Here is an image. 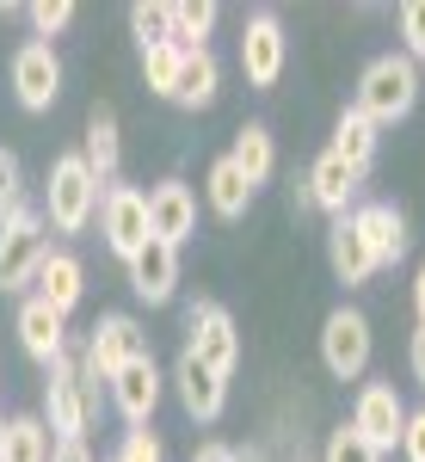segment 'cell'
I'll return each mask as SVG.
<instances>
[{
  "label": "cell",
  "instance_id": "12",
  "mask_svg": "<svg viewBox=\"0 0 425 462\" xmlns=\"http://www.w3.org/2000/svg\"><path fill=\"white\" fill-rule=\"evenodd\" d=\"M173 389H179V401H185V413H191V420H204V426L222 420V407H228V376L210 370L204 357H191V352H179Z\"/></svg>",
  "mask_w": 425,
  "mask_h": 462
},
{
  "label": "cell",
  "instance_id": "13",
  "mask_svg": "<svg viewBox=\"0 0 425 462\" xmlns=\"http://www.w3.org/2000/svg\"><path fill=\"white\" fill-rule=\"evenodd\" d=\"M352 426L376 444V450H394L401 444V426H407V407H401V394L389 383H364L352 401Z\"/></svg>",
  "mask_w": 425,
  "mask_h": 462
},
{
  "label": "cell",
  "instance_id": "25",
  "mask_svg": "<svg viewBox=\"0 0 425 462\" xmlns=\"http://www.w3.org/2000/svg\"><path fill=\"white\" fill-rule=\"evenodd\" d=\"M80 161L93 167L99 185H117V117L111 111H93V124H87V148H80Z\"/></svg>",
  "mask_w": 425,
  "mask_h": 462
},
{
  "label": "cell",
  "instance_id": "22",
  "mask_svg": "<svg viewBox=\"0 0 425 462\" xmlns=\"http://www.w3.org/2000/svg\"><path fill=\"white\" fill-rule=\"evenodd\" d=\"M376 143H383V136H376V124H370V117H364L357 106L339 111V124H333V154H339L352 173H370V161H376Z\"/></svg>",
  "mask_w": 425,
  "mask_h": 462
},
{
  "label": "cell",
  "instance_id": "11",
  "mask_svg": "<svg viewBox=\"0 0 425 462\" xmlns=\"http://www.w3.org/2000/svg\"><path fill=\"white\" fill-rule=\"evenodd\" d=\"M198 235V191L185 185V179H161L154 191H148V241H191Z\"/></svg>",
  "mask_w": 425,
  "mask_h": 462
},
{
  "label": "cell",
  "instance_id": "15",
  "mask_svg": "<svg viewBox=\"0 0 425 462\" xmlns=\"http://www.w3.org/2000/svg\"><path fill=\"white\" fill-rule=\"evenodd\" d=\"M124 265H130V290H136L142 302H173V290H179V247L148 241V247H142L136 259H124Z\"/></svg>",
  "mask_w": 425,
  "mask_h": 462
},
{
  "label": "cell",
  "instance_id": "28",
  "mask_svg": "<svg viewBox=\"0 0 425 462\" xmlns=\"http://www.w3.org/2000/svg\"><path fill=\"white\" fill-rule=\"evenodd\" d=\"M179 62H185V50H179V43H154V50H142V74H148V87H154V93H167V99H173Z\"/></svg>",
  "mask_w": 425,
  "mask_h": 462
},
{
  "label": "cell",
  "instance_id": "29",
  "mask_svg": "<svg viewBox=\"0 0 425 462\" xmlns=\"http://www.w3.org/2000/svg\"><path fill=\"white\" fill-rule=\"evenodd\" d=\"M320 462H383V450L364 438L357 426H339L333 438H327V450H320Z\"/></svg>",
  "mask_w": 425,
  "mask_h": 462
},
{
  "label": "cell",
  "instance_id": "23",
  "mask_svg": "<svg viewBox=\"0 0 425 462\" xmlns=\"http://www.w3.org/2000/svg\"><path fill=\"white\" fill-rule=\"evenodd\" d=\"M228 161L247 173V185H265V179H272V167H278L272 130H265V124H241V130H235V148H228Z\"/></svg>",
  "mask_w": 425,
  "mask_h": 462
},
{
  "label": "cell",
  "instance_id": "34",
  "mask_svg": "<svg viewBox=\"0 0 425 462\" xmlns=\"http://www.w3.org/2000/svg\"><path fill=\"white\" fill-rule=\"evenodd\" d=\"M69 19H74L69 0H37V6H32V25H37V37H43V43H50V32H62Z\"/></svg>",
  "mask_w": 425,
  "mask_h": 462
},
{
  "label": "cell",
  "instance_id": "27",
  "mask_svg": "<svg viewBox=\"0 0 425 462\" xmlns=\"http://www.w3.org/2000/svg\"><path fill=\"white\" fill-rule=\"evenodd\" d=\"M167 13H173V43L179 50H204V37H210V25H216L210 0H173Z\"/></svg>",
  "mask_w": 425,
  "mask_h": 462
},
{
  "label": "cell",
  "instance_id": "39",
  "mask_svg": "<svg viewBox=\"0 0 425 462\" xmlns=\"http://www.w3.org/2000/svg\"><path fill=\"white\" fill-rule=\"evenodd\" d=\"M413 309H420V327H425V265H420V284H413Z\"/></svg>",
  "mask_w": 425,
  "mask_h": 462
},
{
  "label": "cell",
  "instance_id": "38",
  "mask_svg": "<svg viewBox=\"0 0 425 462\" xmlns=\"http://www.w3.org/2000/svg\"><path fill=\"white\" fill-rule=\"evenodd\" d=\"M407 364H413V376H420V383H425V327H420V333H413V346H407Z\"/></svg>",
  "mask_w": 425,
  "mask_h": 462
},
{
  "label": "cell",
  "instance_id": "17",
  "mask_svg": "<svg viewBox=\"0 0 425 462\" xmlns=\"http://www.w3.org/2000/svg\"><path fill=\"white\" fill-rule=\"evenodd\" d=\"M357 179H364V173H352V167H346V161H339L333 148H320V154H315V167H309V179H302V185H309L315 210L346 216V204L357 198Z\"/></svg>",
  "mask_w": 425,
  "mask_h": 462
},
{
  "label": "cell",
  "instance_id": "24",
  "mask_svg": "<svg viewBox=\"0 0 425 462\" xmlns=\"http://www.w3.org/2000/svg\"><path fill=\"white\" fill-rule=\"evenodd\" d=\"M204 185H210V210L222 216V222H241V216H247L253 185H247V173H241V167H235L228 154H222V161L210 167V179H204Z\"/></svg>",
  "mask_w": 425,
  "mask_h": 462
},
{
  "label": "cell",
  "instance_id": "36",
  "mask_svg": "<svg viewBox=\"0 0 425 462\" xmlns=\"http://www.w3.org/2000/svg\"><path fill=\"white\" fill-rule=\"evenodd\" d=\"M191 462H241V450H228V444H198Z\"/></svg>",
  "mask_w": 425,
  "mask_h": 462
},
{
  "label": "cell",
  "instance_id": "7",
  "mask_svg": "<svg viewBox=\"0 0 425 462\" xmlns=\"http://www.w3.org/2000/svg\"><path fill=\"white\" fill-rule=\"evenodd\" d=\"M283 62H290V37H283L278 13H253L247 32H241V74H247V87L272 93Z\"/></svg>",
  "mask_w": 425,
  "mask_h": 462
},
{
  "label": "cell",
  "instance_id": "14",
  "mask_svg": "<svg viewBox=\"0 0 425 462\" xmlns=\"http://www.w3.org/2000/svg\"><path fill=\"white\" fill-rule=\"evenodd\" d=\"M111 401H117V413H124L130 426H148V420H154V407H161V370H154V352L130 357V364L111 376Z\"/></svg>",
  "mask_w": 425,
  "mask_h": 462
},
{
  "label": "cell",
  "instance_id": "5",
  "mask_svg": "<svg viewBox=\"0 0 425 462\" xmlns=\"http://www.w3.org/2000/svg\"><path fill=\"white\" fill-rule=\"evenodd\" d=\"M320 364L333 383H357L370 370V320L357 309H333L327 327H320Z\"/></svg>",
  "mask_w": 425,
  "mask_h": 462
},
{
  "label": "cell",
  "instance_id": "26",
  "mask_svg": "<svg viewBox=\"0 0 425 462\" xmlns=\"http://www.w3.org/2000/svg\"><path fill=\"white\" fill-rule=\"evenodd\" d=\"M0 462H50V426L43 420H6V444H0Z\"/></svg>",
  "mask_w": 425,
  "mask_h": 462
},
{
  "label": "cell",
  "instance_id": "6",
  "mask_svg": "<svg viewBox=\"0 0 425 462\" xmlns=\"http://www.w3.org/2000/svg\"><path fill=\"white\" fill-rule=\"evenodd\" d=\"M148 346H142V327L130 315H106L93 333H87V352H80V376L99 389V383H111L130 357H142Z\"/></svg>",
  "mask_w": 425,
  "mask_h": 462
},
{
  "label": "cell",
  "instance_id": "2",
  "mask_svg": "<svg viewBox=\"0 0 425 462\" xmlns=\"http://www.w3.org/2000/svg\"><path fill=\"white\" fill-rule=\"evenodd\" d=\"M420 99V62H407V56H376L370 69L357 74V99L352 106L383 130V124H401L407 111Z\"/></svg>",
  "mask_w": 425,
  "mask_h": 462
},
{
  "label": "cell",
  "instance_id": "40",
  "mask_svg": "<svg viewBox=\"0 0 425 462\" xmlns=\"http://www.w3.org/2000/svg\"><path fill=\"white\" fill-rule=\"evenodd\" d=\"M0 444H6V420H0Z\"/></svg>",
  "mask_w": 425,
  "mask_h": 462
},
{
  "label": "cell",
  "instance_id": "37",
  "mask_svg": "<svg viewBox=\"0 0 425 462\" xmlns=\"http://www.w3.org/2000/svg\"><path fill=\"white\" fill-rule=\"evenodd\" d=\"M50 462H93V450H87V438H80V444H56Z\"/></svg>",
  "mask_w": 425,
  "mask_h": 462
},
{
  "label": "cell",
  "instance_id": "21",
  "mask_svg": "<svg viewBox=\"0 0 425 462\" xmlns=\"http://www.w3.org/2000/svg\"><path fill=\"white\" fill-rule=\"evenodd\" d=\"M216 87H222V69H216L210 43H204V50H185V62H179V80H173V106L204 111V106H216Z\"/></svg>",
  "mask_w": 425,
  "mask_h": 462
},
{
  "label": "cell",
  "instance_id": "8",
  "mask_svg": "<svg viewBox=\"0 0 425 462\" xmlns=\"http://www.w3.org/2000/svg\"><path fill=\"white\" fill-rule=\"evenodd\" d=\"M99 228H106V247L117 259H136L148 247V191L136 185H111L106 204H99Z\"/></svg>",
  "mask_w": 425,
  "mask_h": 462
},
{
  "label": "cell",
  "instance_id": "9",
  "mask_svg": "<svg viewBox=\"0 0 425 462\" xmlns=\"http://www.w3.org/2000/svg\"><path fill=\"white\" fill-rule=\"evenodd\" d=\"M13 93H19L25 111H50L56 106V93H62V56H56L43 37L19 43V56H13Z\"/></svg>",
  "mask_w": 425,
  "mask_h": 462
},
{
  "label": "cell",
  "instance_id": "31",
  "mask_svg": "<svg viewBox=\"0 0 425 462\" xmlns=\"http://www.w3.org/2000/svg\"><path fill=\"white\" fill-rule=\"evenodd\" d=\"M19 191H25V179H19V154H13V148H0V228L25 210V204H19Z\"/></svg>",
  "mask_w": 425,
  "mask_h": 462
},
{
  "label": "cell",
  "instance_id": "30",
  "mask_svg": "<svg viewBox=\"0 0 425 462\" xmlns=\"http://www.w3.org/2000/svg\"><path fill=\"white\" fill-rule=\"evenodd\" d=\"M130 25H136V37H142V50H154V43H173V13L167 6H130Z\"/></svg>",
  "mask_w": 425,
  "mask_h": 462
},
{
  "label": "cell",
  "instance_id": "16",
  "mask_svg": "<svg viewBox=\"0 0 425 462\" xmlns=\"http://www.w3.org/2000/svg\"><path fill=\"white\" fill-rule=\"evenodd\" d=\"M19 346H25V357H37V364L50 370L56 357L69 352V320L56 315L50 302H37V296H32V302L19 309Z\"/></svg>",
  "mask_w": 425,
  "mask_h": 462
},
{
  "label": "cell",
  "instance_id": "20",
  "mask_svg": "<svg viewBox=\"0 0 425 462\" xmlns=\"http://www.w3.org/2000/svg\"><path fill=\"white\" fill-rule=\"evenodd\" d=\"M327 253H333V272H339L346 284H370V278H376V253L357 235L352 216H339V222L327 228Z\"/></svg>",
  "mask_w": 425,
  "mask_h": 462
},
{
  "label": "cell",
  "instance_id": "32",
  "mask_svg": "<svg viewBox=\"0 0 425 462\" xmlns=\"http://www.w3.org/2000/svg\"><path fill=\"white\" fill-rule=\"evenodd\" d=\"M394 19H401V43H407L401 56H407V62H420V56H425V0H407Z\"/></svg>",
  "mask_w": 425,
  "mask_h": 462
},
{
  "label": "cell",
  "instance_id": "35",
  "mask_svg": "<svg viewBox=\"0 0 425 462\" xmlns=\"http://www.w3.org/2000/svg\"><path fill=\"white\" fill-rule=\"evenodd\" d=\"M401 457L425 462V413H407V426H401Z\"/></svg>",
  "mask_w": 425,
  "mask_h": 462
},
{
  "label": "cell",
  "instance_id": "19",
  "mask_svg": "<svg viewBox=\"0 0 425 462\" xmlns=\"http://www.w3.org/2000/svg\"><path fill=\"white\" fill-rule=\"evenodd\" d=\"M80 290H87L80 259H74V253H50V259H43V272H37V302H50L56 315L69 320L74 309H80Z\"/></svg>",
  "mask_w": 425,
  "mask_h": 462
},
{
  "label": "cell",
  "instance_id": "3",
  "mask_svg": "<svg viewBox=\"0 0 425 462\" xmlns=\"http://www.w3.org/2000/svg\"><path fill=\"white\" fill-rule=\"evenodd\" d=\"M99 413V389L80 376V364L56 357L50 364V383H43V426L56 431V444H80L87 426Z\"/></svg>",
  "mask_w": 425,
  "mask_h": 462
},
{
  "label": "cell",
  "instance_id": "18",
  "mask_svg": "<svg viewBox=\"0 0 425 462\" xmlns=\"http://www.w3.org/2000/svg\"><path fill=\"white\" fill-rule=\"evenodd\" d=\"M352 222H357V235L370 241L376 265H394L407 253V216L394 210V204H364V210H352Z\"/></svg>",
  "mask_w": 425,
  "mask_h": 462
},
{
  "label": "cell",
  "instance_id": "1",
  "mask_svg": "<svg viewBox=\"0 0 425 462\" xmlns=\"http://www.w3.org/2000/svg\"><path fill=\"white\" fill-rule=\"evenodd\" d=\"M106 204V185L93 179V167L80 154H56L50 161V179H43V216L56 235H80Z\"/></svg>",
  "mask_w": 425,
  "mask_h": 462
},
{
  "label": "cell",
  "instance_id": "33",
  "mask_svg": "<svg viewBox=\"0 0 425 462\" xmlns=\"http://www.w3.org/2000/svg\"><path fill=\"white\" fill-rule=\"evenodd\" d=\"M111 462H161V438L154 431H124V444H117V457Z\"/></svg>",
  "mask_w": 425,
  "mask_h": 462
},
{
  "label": "cell",
  "instance_id": "10",
  "mask_svg": "<svg viewBox=\"0 0 425 462\" xmlns=\"http://www.w3.org/2000/svg\"><path fill=\"white\" fill-rule=\"evenodd\" d=\"M185 352L204 357L210 370H235L241 364V333H235V315L222 309V302H191V339H185Z\"/></svg>",
  "mask_w": 425,
  "mask_h": 462
},
{
  "label": "cell",
  "instance_id": "4",
  "mask_svg": "<svg viewBox=\"0 0 425 462\" xmlns=\"http://www.w3.org/2000/svg\"><path fill=\"white\" fill-rule=\"evenodd\" d=\"M43 259H50V228H43V216L19 210L6 228H0V290L37 284Z\"/></svg>",
  "mask_w": 425,
  "mask_h": 462
}]
</instances>
